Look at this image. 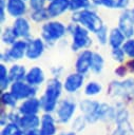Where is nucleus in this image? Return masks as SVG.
<instances>
[{
  "mask_svg": "<svg viewBox=\"0 0 134 135\" xmlns=\"http://www.w3.org/2000/svg\"><path fill=\"white\" fill-rule=\"evenodd\" d=\"M6 0H0V22L3 23L6 18Z\"/></svg>",
  "mask_w": 134,
  "mask_h": 135,
  "instance_id": "nucleus-36",
  "label": "nucleus"
},
{
  "mask_svg": "<svg viewBox=\"0 0 134 135\" xmlns=\"http://www.w3.org/2000/svg\"><path fill=\"white\" fill-rule=\"evenodd\" d=\"M12 26L19 39H23V40L31 39V24L27 18L20 17L15 19Z\"/></svg>",
  "mask_w": 134,
  "mask_h": 135,
  "instance_id": "nucleus-13",
  "label": "nucleus"
},
{
  "mask_svg": "<svg viewBox=\"0 0 134 135\" xmlns=\"http://www.w3.org/2000/svg\"><path fill=\"white\" fill-rule=\"evenodd\" d=\"M63 84L58 78H52L47 81L44 93L40 98L41 109L45 113H52L55 111L59 103V98L61 96Z\"/></svg>",
  "mask_w": 134,
  "mask_h": 135,
  "instance_id": "nucleus-2",
  "label": "nucleus"
},
{
  "mask_svg": "<svg viewBox=\"0 0 134 135\" xmlns=\"http://www.w3.org/2000/svg\"><path fill=\"white\" fill-rule=\"evenodd\" d=\"M111 55H112V58H113L115 61H117V62H122V61L125 60L126 53H125V51L122 50V47H115V49H112Z\"/></svg>",
  "mask_w": 134,
  "mask_h": 135,
  "instance_id": "nucleus-33",
  "label": "nucleus"
},
{
  "mask_svg": "<svg viewBox=\"0 0 134 135\" xmlns=\"http://www.w3.org/2000/svg\"><path fill=\"white\" fill-rule=\"evenodd\" d=\"M44 79H45V76H44L43 70L40 66H32L27 71L24 81H26L30 85L37 88L38 85H41L43 83Z\"/></svg>",
  "mask_w": 134,
  "mask_h": 135,
  "instance_id": "nucleus-18",
  "label": "nucleus"
},
{
  "mask_svg": "<svg viewBox=\"0 0 134 135\" xmlns=\"http://www.w3.org/2000/svg\"><path fill=\"white\" fill-rule=\"evenodd\" d=\"M102 90V86L97 81H90L84 86V94L87 96H95L99 94Z\"/></svg>",
  "mask_w": 134,
  "mask_h": 135,
  "instance_id": "nucleus-29",
  "label": "nucleus"
},
{
  "mask_svg": "<svg viewBox=\"0 0 134 135\" xmlns=\"http://www.w3.org/2000/svg\"><path fill=\"white\" fill-rule=\"evenodd\" d=\"M12 81L8 76V69L4 63L0 64V89L1 92H5L8 88H11Z\"/></svg>",
  "mask_w": 134,
  "mask_h": 135,
  "instance_id": "nucleus-24",
  "label": "nucleus"
},
{
  "mask_svg": "<svg viewBox=\"0 0 134 135\" xmlns=\"http://www.w3.org/2000/svg\"><path fill=\"white\" fill-rule=\"evenodd\" d=\"M114 72H115V74H116L117 76H119V77H125L126 74H127V72H128V68H127V65L120 64L119 66H117V68L115 69Z\"/></svg>",
  "mask_w": 134,
  "mask_h": 135,
  "instance_id": "nucleus-38",
  "label": "nucleus"
},
{
  "mask_svg": "<svg viewBox=\"0 0 134 135\" xmlns=\"http://www.w3.org/2000/svg\"><path fill=\"white\" fill-rule=\"evenodd\" d=\"M30 18L36 23H41V22L45 23L51 19L46 7L41 8V9H37V11H32L31 14H30Z\"/></svg>",
  "mask_w": 134,
  "mask_h": 135,
  "instance_id": "nucleus-25",
  "label": "nucleus"
},
{
  "mask_svg": "<svg viewBox=\"0 0 134 135\" xmlns=\"http://www.w3.org/2000/svg\"><path fill=\"white\" fill-rule=\"evenodd\" d=\"M17 40H19V38H18L17 34L15 33L13 26H6V27H4V30L1 33V41H2V43L11 46Z\"/></svg>",
  "mask_w": 134,
  "mask_h": 135,
  "instance_id": "nucleus-23",
  "label": "nucleus"
},
{
  "mask_svg": "<svg viewBox=\"0 0 134 135\" xmlns=\"http://www.w3.org/2000/svg\"><path fill=\"white\" fill-rule=\"evenodd\" d=\"M40 123H41V120L37 115H22L18 122L20 128L26 131L37 129L40 126Z\"/></svg>",
  "mask_w": 134,
  "mask_h": 135,
  "instance_id": "nucleus-21",
  "label": "nucleus"
},
{
  "mask_svg": "<svg viewBox=\"0 0 134 135\" xmlns=\"http://www.w3.org/2000/svg\"><path fill=\"white\" fill-rule=\"evenodd\" d=\"M81 112L84 114L85 120L95 122L99 119H106L113 115V109L107 103H100L95 100L84 99L79 103Z\"/></svg>",
  "mask_w": 134,
  "mask_h": 135,
  "instance_id": "nucleus-1",
  "label": "nucleus"
},
{
  "mask_svg": "<svg viewBox=\"0 0 134 135\" xmlns=\"http://www.w3.org/2000/svg\"><path fill=\"white\" fill-rule=\"evenodd\" d=\"M84 82V75L80 74V73H71L70 75H68L63 81V90L70 94L76 93L82 85Z\"/></svg>",
  "mask_w": 134,
  "mask_h": 135,
  "instance_id": "nucleus-11",
  "label": "nucleus"
},
{
  "mask_svg": "<svg viewBox=\"0 0 134 135\" xmlns=\"http://www.w3.org/2000/svg\"><path fill=\"white\" fill-rule=\"evenodd\" d=\"M47 0H28V6L32 11H37L41 8H45V3Z\"/></svg>",
  "mask_w": 134,
  "mask_h": 135,
  "instance_id": "nucleus-35",
  "label": "nucleus"
},
{
  "mask_svg": "<svg viewBox=\"0 0 134 135\" xmlns=\"http://www.w3.org/2000/svg\"><path fill=\"white\" fill-rule=\"evenodd\" d=\"M93 54L94 52H92L91 50H83L78 54L75 62V69L77 73L84 75L91 70Z\"/></svg>",
  "mask_w": 134,
  "mask_h": 135,
  "instance_id": "nucleus-12",
  "label": "nucleus"
},
{
  "mask_svg": "<svg viewBox=\"0 0 134 135\" xmlns=\"http://www.w3.org/2000/svg\"><path fill=\"white\" fill-rule=\"evenodd\" d=\"M103 65H104L103 57H102L99 53L94 52L93 58H92L91 71H92L93 73H95V74H99V73H101V71H102V69H103Z\"/></svg>",
  "mask_w": 134,
  "mask_h": 135,
  "instance_id": "nucleus-26",
  "label": "nucleus"
},
{
  "mask_svg": "<svg viewBox=\"0 0 134 135\" xmlns=\"http://www.w3.org/2000/svg\"><path fill=\"white\" fill-rule=\"evenodd\" d=\"M47 13L51 19L57 18L70 9V0H54L46 5Z\"/></svg>",
  "mask_w": 134,
  "mask_h": 135,
  "instance_id": "nucleus-15",
  "label": "nucleus"
},
{
  "mask_svg": "<svg viewBox=\"0 0 134 135\" xmlns=\"http://www.w3.org/2000/svg\"><path fill=\"white\" fill-rule=\"evenodd\" d=\"M109 33L110 32L108 31V27L104 24L96 31L95 37H96V39H97V41H98L99 44L104 45V44H107L109 42Z\"/></svg>",
  "mask_w": 134,
  "mask_h": 135,
  "instance_id": "nucleus-31",
  "label": "nucleus"
},
{
  "mask_svg": "<svg viewBox=\"0 0 134 135\" xmlns=\"http://www.w3.org/2000/svg\"><path fill=\"white\" fill-rule=\"evenodd\" d=\"M71 36H72L71 49L74 52H77L79 50L81 51L88 50V47L91 46L93 43V40L90 37V32L80 24L75 23V28L71 34Z\"/></svg>",
  "mask_w": 134,
  "mask_h": 135,
  "instance_id": "nucleus-6",
  "label": "nucleus"
},
{
  "mask_svg": "<svg viewBox=\"0 0 134 135\" xmlns=\"http://www.w3.org/2000/svg\"><path fill=\"white\" fill-rule=\"evenodd\" d=\"M71 22L80 24L81 26L85 27L90 33H94V34L99 27L103 25V22L100 16L91 8L73 13L71 17Z\"/></svg>",
  "mask_w": 134,
  "mask_h": 135,
  "instance_id": "nucleus-3",
  "label": "nucleus"
},
{
  "mask_svg": "<svg viewBox=\"0 0 134 135\" xmlns=\"http://www.w3.org/2000/svg\"><path fill=\"white\" fill-rule=\"evenodd\" d=\"M66 34V25L58 20H49L41 26V38L46 45H54Z\"/></svg>",
  "mask_w": 134,
  "mask_h": 135,
  "instance_id": "nucleus-4",
  "label": "nucleus"
},
{
  "mask_svg": "<svg viewBox=\"0 0 134 135\" xmlns=\"http://www.w3.org/2000/svg\"><path fill=\"white\" fill-rule=\"evenodd\" d=\"M40 133L41 135H55L56 134L55 120L50 113H45L41 117Z\"/></svg>",
  "mask_w": 134,
  "mask_h": 135,
  "instance_id": "nucleus-19",
  "label": "nucleus"
},
{
  "mask_svg": "<svg viewBox=\"0 0 134 135\" xmlns=\"http://www.w3.org/2000/svg\"><path fill=\"white\" fill-rule=\"evenodd\" d=\"M18 99L8 91L2 92L1 93V103L5 107H9V108H15L17 104Z\"/></svg>",
  "mask_w": 134,
  "mask_h": 135,
  "instance_id": "nucleus-30",
  "label": "nucleus"
},
{
  "mask_svg": "<svg viewBox=\"0 0 134 135\" xmlns=\"http://www.w3.org/2000/svg\"><path fill=\"white\" fill-rule=\"evenodd\" d=\"M0 59H1V61H2V63H7V62H11V61H13L12 59H11V57H9V55H8V53H7V51L5 50L4 52H2L1 53V55H0Z\"/></svg>",
  "mask_w": 134,
  "mask_h": 135,
  "instance_id": "nucleus-39",
  "label": "nucleus"
},
{
  "mask_svg": "<svg viewBox=\"0 0 134 135\" xmlns=\"http://www.w3.org/2000/svg\"><path fill=\"white\" fill-rule=\"evenodd\" d=\"M47 1H49V2H51V1H54V0H47Z\"/></svg>",
  "mask_w": 134,
  "mask_h": 135,
  "instance_id": "nucleus-45",
  "label": "nucleus"
},
{
  "mask_svg": "<svg viewBox=\"0 0 134 135\" xmlns=\"http://www.w3.org/2000/svg\"><path fill=\"white\" fill-rule=\"evenodd\" d=\"M130 4V0H116L115 2V8L118 9H128V6Z\"/></svg>",
  "mask_w": 134,
  "mask_h": 135,
  "instance_id": "nucleus-37",
  "label": "nucleus"
},
{
  "mask_svg": "<svg viewBox=\"0 0 134 135\" xmlns=\"http://www.w3.org/2000/svg\"><path fill=\"white\" fill-rule=\"evenodd\" d=\"M62 72V68L61 66H55L52 69V73L55 76V78H57V76H59V74Z\"/></svg>",
  "mask_w": 134,
  "mask_h": 135,
  "instance_id": "nucleus-40",
  "label": "nucleus"
},
{
  "mask_svg": "<svg viewBox=\"0 0 134 135\" xmlns=\"http://www.w3.org/2000/svg\"><path fill=\"white\" fill-rule=\"evenodd\" d=\"M26 73H27V71L24 68V65L18 64V63L13 64L8 69V76H9V79H11L12 83L16 82V81H24Z\"/></svg>",
  "mask_w": 134,
  "mask_h": 135,
  "instance_id": "nucleus-22",
  "label": "nucleus"
},
{
  "mask_svg": "<svg viewBox=\"0 0 134 135\" xmlns=\"http://www.w3.org/2000/svg\"><path fill=\"white\" fill-rule=\"evenodd\" d=\"M131 14H132V17H133V20H134V7L131 8Z\"/></svg>",
  "mask_w": 134,
  "mask_h": 135,
  "instance_id": "nucleus-44",
  "label": "nucleus"
},
{
  "mask_svg": "<svg viewBox=\"0 0 134 135\" xmlns=\"http://www.w3.org/2000/svg\"><path fill=\"white\" fill-rule=\"evenodd\" d=\"M126 53V56L133 59L134 58V38H129L126 40L123 45L121 46Z\"/></svg>",
  "mask_w": 134,
  "mask_h": 135,
  "instance_id": "nucleus-32",
  "label": "nucleus"
},
{
  "mask_svg": "<svg viewBox=\"0 0 134 135\" xmlns=\"http://www.w3.org/2000/svg\"><path fill=\"white\" fill-rule=\"evenodd\" d=\"M108 94L113 97H121L127 100H134V79L128 78L122 81H112L108 88Z\"/></svg>",
  "mask_w": 134,
  "mask_h": 135,
  "instance_id": "nucleus-5",
  "label": "nucleus"
},
{
  "mask_svg": "<svg viewBox=\"0 0 134 135\" xmlns=\"http://www.w3.org/2000/svg\"><path fill=\"white\" fill-rule=\"evenodd\" d=\"M24 134L25 133H23V130L20 128V126L14 122H8L7 124H5L1 132V135H24Z\"/></svg>",
  "mask_w": 134,
  "mask_h": 135,
  "instance_id": "nucleus-28",
  "label": "nucleus"
},
{
  "mask_svg": "<svg viewBox=\"0 0 134 135\" xmlns=\"http://www.w3.org/2000/svg\"><path fill=\"white\" fill-rule=\"evenodd\" d=\"M40 109H41L40 99L36 97H32V98L24 100L19 105L18 112L21 115H37Z\"/></svg>",
  "mask_w": 134,
  "mask_h": 135,
  "instance_id": "nucleus-16",
  "label": "nucleus"
},
{
  "mask_svg": "<svg viewBox=\"0 0 134 135\" xmlns=\"http://www.w3.org/2000/svg\"><path fill=\"white\" fill-rule=\"evenodd\" d=\"M9 92L18 99V100H23V99H28L32 97H35L37 93V88L30 85L26 81H16L11 84Z\"/></svg>",
  "mask_w": 134,
  "mask_h": 135,
  "instance_id": "nucleus-7",
  "label": "nucleus"
},
{
  "mask_svg": "<svg viewBox=\"0 0 134 135\" xmlns=\"http://www.w3.org/2000/svg\"><path fill=\"white\" fill-rule=\"evenodd\" d=\"M91 0H70V11L73 13L88 9L91 7Z\"/></svg>",
  "mask_w": 134,
  "mask_h": 135,
  "instance_id": "nucleus-27",
  "label": "nucleus"
},
{
  "mask_svg": "<svg viewBox=\"0 0 134 135\" xmlns=\"http://www.w3.org/2000/svg\"><path fill=\"white\" fill-rule=\"evenodd\" d=\"M6 12L7 14L17 19L24 17L27 12V4L24 0H6Z\"/></svg>",
  "mask_w": 134,
  "mask_h": 135,
  "instance_id": "nucleus-14",
  "label": "nucleus"
},
{
  "mask_svg": "<svg viewBox=\"0 0 134 135\" xmlns=\"http://www.w3.org/2000/svg\"><path fill=\"white\" fill-rule=\"evenodd\" d=\"M92 4L96 6H104L107 8H115L116 0H91Z\"/></svg>",
  "mask_w": 134,
  "mask_h": 135,
  "instance_id": "nucleus-34",
  "label": "nucleus"
},
{
  "mask_svg": "<svg viewBox=\"0 0 134 135\" xmlns=\"http://www.w3.org/2000/svg\"><path fill=\"white\" fill-rule=\"evenodd\" d=\"M45 42L42 38H31L27 40L26 58L30 60H36L42 56L45 51Z\"/></svg>",
  "mask_w": 134,
  "mask_h": 135,
  "instance_id": "nucleus-10",
  "label": "nucleus"
},
{
  "mask_svg": "<svg viewBox=\"0 0 134 135\" xmlns=\"http://www.w3.org/2000/svg\"><path fill=\"white\" fill-rule=\"evenodd\" d=\"M24 1H28V0H24Z\"/></svg>",
  "mask_w": 134,
  "mask_h": 135,
  "instance_id": "nucleus-46",
  "label": "nucleus"
},
{
  "mask_svg": "<svg viewBox=\"0 0 134 135\" xmlns=\"http://www.w3.org/2000/svg\"><path fill=\"white\" fill-rule=\"evenodd\" d=\"M127 38L126 36L123 35V33L116 26V27H113L110 33H109V45L112 47V49H115V47H121L123 45V43L126 42Z\"/></svg>",
  "mask_w": 134,
  "mask_h": 135,
  "instance_id": "nucleus-20",
  "label": "nucleus"
},
{
  "mask_svg": "<svg viewBox=\"0 0 134 135\" xmlns=\"http://www.w3.org/2000/svg\"><path fill=\"white\" fill-rule=\"evenodd\" d=\"M75 111H76V103L74 101H72L71 99L61 100L58 103L57 110H56V115H57L58 121L62 122V123H66L68 121L71 120Z\"/></svg>",
  "mask_w": 134,
  "mask_h": 135,
  "instance_id": "nucleus-8",
  "label": "nucleus"
},
{
  "mask_svg": "<svg viewBox=\"0 0 134 135\" xmlns=\"http://www.w3.org/2000/svg\"><path fill=\"white\" fill-rule=\"evenodd\" d=\"M24 135H41V133H40V130H38V129H33V130L26 131Z\"/></svg>",
  "mask_w": 134,
  "mask_h": 135,
  "instance_id": "nucleus-41",
  "label": "nucleus"
},
{
  "mask_svg": "<svg viewBox=\"0 0 134 135\" xmlns=\"http://www.w3.org/2000/svg\"><path fill=\"white\" fill-rule=\"evenodd\" d=\"M117 27L123 33L127 39L133 38L134 36V20L131 14V9H125L118 18Z\"/></svg>",
  "mask_w": 134,
  "mask_h": 135,
  "instance_id": "nucleus-9",
  "label": "nucleus"
},
{
  "mask_svg": "<svg viewBox=\"0 0 134 135\" xmlns=\"http://www.w3.org/2000/svg\"><path fill=\"white\" fill-rule=\"evenodd\" d=\"M123 135H125V134H123Z\"/></svg>",
  "mask_w": 134,
  "mask_h": 135,
  "instance_id": "nucleus-47",
  "label": "nucleus"
},
{
  "mask_svg": "<svg viewBox=\"0 0 134 135\" xmlns=\"http://www.w3.org/2000/svg\"><path fill=\"white\" fill-rule=\"evenodd\" d=\"M126 65H127V68H128V70H130L131 72L134 73V58H133V59H130V60L126 63Z\"/></svg>",
  "mask_w": 134,
  "mask_h": 135,
  "instance_id": "nucleus-42",
  "label": "nucleus"
},
{
  "mask_svg": "<svg viewBox=\"0 0 134 135\" xmlns=\"http://www.w3.org/2000/svg\"><path fill=\"white\" fill-rule=\"evenodd\" d=\"M26 49H27V40L19 39L14 44H12L6 51L13 61L20 60L26 56Z\"/></svg>",
  "mask_w": 134,
  "mask_h": 135,
  "instance_id": "nucleus-17",
  "label": "nucleus"
},
{
  "mask_svg": "<svg viewBox=\"0 0 134 135\" xmlns=\"http://www.w3.org/2000/svg\"><path fill=\"white\" fill-rule=\"evenodd\" d=\"M59 135H76L74 132H70V133H62V134H59Z\"/></svg>",
  "mask_w": 134,
  "mask_h": 135,
  "instance_id": "nucleus-43",
  "label": "nucleus"
}]
</instances>
